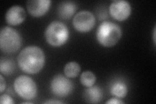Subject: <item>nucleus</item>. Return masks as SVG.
<instances>
[{"label":"nucleus","mask_w":156,"mask_h":104,"mask_svg":"<svg viewBox=\"0 0 156 104\" xmlns=\"http://www.w3.org/2000/svg\"><path fill=\"white\" fill-rule=\"evenodd\" d=\"M73 26L77 31L87 33L94 28L96 18L90 11L83 10L78 12L73 18Z\"/></svg>","instance_id":"nucleus-7"},{"label":"nucleus","mask_w":156,"mask_h":104,"mask_svg":"<svg viewBox=\"0 0 156 104\" xmlns=\"http://www.w3.org/2000/svg\"><path fill=\"white\" fill-rule=\"evenodd\" d=\"M128 86L123 81H115L110 88V93L112 96L119 98H123L128 95Z\"/></svg>","instance_id":"nucleus-13"},{"label":"nucleus","mask_w":156,"mask_h":104,"mask_svg":"<svg viewBox=\"0 0 156 104\" xmlns=\"http://www.w3.org/2000/svg\"><path fill=\"white\" fill-rule=\"evenodd\" d=\"M26 18L25 9L19 5H14L10 7L5 14V20L11 26H17L22 23Z\"/></svg>","instance_id":"nucleus-10"},{"label":"nucleus","mask_w":156,"mask_h":104,"mask_svg":"<svg viewBox=\"0 0 156 104\" xmlns=\"http://www.w3.org/2000/svg\"><path fill=\"white\" fill-rule=\"evenodd\" d=\"M44 103H50V104H58V103H63V102L62 101H60V100H47L46 102H44Z\"/></svg>","instance_id":"nucleus-20"},{"label":"nucleus","mask_w":156,"mask_h":104,"mask_svg":"<svg viewBox=\"0 0 156 104\" xmlns=\"http://www.w3.org/2000/svg\"><path fill=\"white\" fill-rule=\"evenodd\" d=\"M153 38H154V44H155V27L154 28V35H153Z\"/></svg>","instance_id":"nucleus-21"},{"label":"nucleus","mask_w":156,"mask_h":104,"mask_svg":"<svg viewBox=\"0 0 156 104\" xmlns=\"http://www.w3.org/2000/svg\"><path fill=\"white\" fill-rule=\"evenodd\" d=\"M109 13L116 20L124 21L130 16L131 6L125 0H115L109 5Z\"/></svg>","instance_id":"nucleus-8"},{"label":"nucleus","mask_w":156,"mask_h":104,"mask_svg":"<svg viewBox=\"0 0 156 104\" xmlns=\"http://www.w3.org/2000/svg\"><path fill=\"white\" fill-rule=\"evenodd\" d=\"M15 70V64L12 60L10 59H1L0 63V71L2 74L9 76L13 74Z\"/></svg>","instance_id":"nucleus-16"},{"label":"nucleus","mask_w":156,"mask_h":104,"mask_svg":"<svg viewBox=\"0 0 156 104\" xmlns=\"http://www.w3.org/2000/svg\"><path fill=\"white\" fill-rule=\"evenodd\" d=\"M22 103H26V104L29 103V104H32V103H33L31 102H22Z\"/></svg>","instance_id":"nucleus-22"},{"label":"nucleus","mask_w":156,"mask_h":104,"mask_svg":"<svg viewBox=\"0 0 156 104\" xmlns=\"http://www.w3.org/2000/svg\"><path fill=\"white\" fill-rule=\"evenodd\" d=\"M0 83H1V85H0V92L2 93L5 90L7 87L6 81L4 79L2 74L0 75Z\"/></svg>","instance_id":"nucleus-19"},{"label":"nucleus","mask_w":156,"mask_h":104,"mask_svg":"<svg viewBox=\"0 0 156 104\" xmlns=\"http://www.w3.org/2000/svg\"><path fill=\"white\" fill-rule=\"evenodd\" d=\"M51 5L50 0H29L27 2V9L34 17H41L49 11Z\"/></svg>","instance_id":"nucleus-9"},{"label":"nucleus","mask_w":156,"mask_h":104,"mask_svg":"<svg viewBox=\"0 0 156 104\" xmlns=\"http://www.w3.org/2000/svg\"><path fill=\"white\" fill-rule=\"evenodd\" d=\"M70 33L66 25L61 22H51L46 28L44 36L50 45L58 47L64 45L69 38Z\"/></svg>","instance_id":"nucleus-3"},{"label":"nucleus","mask_w":156,"mask_h":104,"mask_svg":"<svg viewBox=\"0 0 156 104\" xmlns=\"http://www.w3.org/2000/svg\"><path fill=\"white\" fill-rule=\"evenodd\" d=\"M103 96V92L98 86L93 85L87 87L83 93L84 99L87 103H98L100 102Z\"/></svg>","instance_id":"nucleus-11"},{"label":"nucleus","mask_w":156,"mask_h":104,"mask_svg":"<svg viewBox=\"0 0 156 104\" xmlns=\"http://www.w3.org/2000/svg\"><path fill=\"white\" fill-rule=\"evenodd\" d=\"M106 104H123L124 103V102H123L122 100H121L120 98H116V97H114L112 98L109 100H107L105 102Z\"/></svg>","instance_id":"nucleus-18"},{"label":"nucleus","mask_w":156,"mask_h":104,"mask_svg":"<svg viewBox=\"0 0 156 104\" xmlns=\"http://www.w3.org/2000/svg\"><path fill=\"white\" fill-rule=\"evenodd\" d=\"M96 81L95 74L87 70L83 72L80 76V82L83 85L86 87L93 86Z\"/></svg>","instance_id":"nucleus-15"},{"label":"nucleus","mask_w":156,"mask_h":104,"mask_svg":"<svg viewBox=\"0 0 156 104\" xmlns=\"http://www.w3.org/2000/svg\"><path fill=\"white\" fill-rule=\"evenodd\" d=\"M122 35V28L114 22H102L96 31V38L104 47H112L119 42Z\"/></svg>","instance_id":"nucleus-2"},{"label":"nucleus","mask_w":156,"mask_h":104,"mask_svg":"<svg viewBox=\"0 0 156 104\" xmlns=\"http://www.w3.org/2000/svg\"><path fill=\"white\" fill-rule=\"evenodd\" d=\"M77 10L76 4L70 1L61 2L58 7V14L59 16L65 20L70 18Z\"/></svg>","instance_id":"nucleus-12"},{"label":"nucleus","mask_w":156,"mask_h":104,"mask_svg":"<svg viewBox=\"0 0 156 104\" xmlns=\"http://www.w3.org/2000/svg\"><path fill=\"white\" fill-rule=\"evenodd\" d=\"M45 54L42 49L37 46H28L20 52L17 63L21 70L29 74L40 72L45 64Z\"/></svg>","instance_id":"nucleus-1"},{"label":"nucleus","mask_w":156,"mask_h":104,"mask_svg":"<svg viewBox=\"0 0 156 104\" xmlns=\"http://www.w3.org/2000/svg\"><path fill=\"white\" fill-rule=\"evenodd\" d=\"M81 71L80 64L76 61L68 62L64 67L65 75L68 78H74L79 75Z\"/></svg>","instance_id":"nucleus-14"},{"label":"nucleus","mask_w":156,"mask_h":104,"mask_svg":"<svg viewBox=\"0 0 156 104\" xmlns=\"http://www.w3.org/2000/svg\"><path fill=\"white\" fill-rule=\"evenodd\" d=\"M51 92L56 96L64 98L69 96L74 90V83L66 76L57 74L50 83Z\"/></svg>","instance_id":"nucleus-6"},{"label":"nucleus","mask_w":156,"mask_h":104,"mask_svg":"<svg viewBox=\"0 0 156 104\" xmlns=\"http://www.w3.org/2000/svg\"><path fill=\"white\" fill-rule=\"evenodd\" d=\"M22 38L19 32L11 27H4L0 31V49L5 53H14L20 48Z\"/></svg>","instance_id":"nucleus-4"},{"label":"nucleus","mask_w":156,"mask_h":104,"mask_svg":"<svg viewBox=\"0 0 156 104\" xmlns=\"http://www.w3.org/2000/svg\"><path fill=\"white\" fill-rule=\"evenodd\" d=\"M0 103L2 104H13L14 102L11 96L7 95V94H4L0 96Z\"/></svg>","instance_id":"nucleus-17"},{"label":"nucleus","mask_w":156,"mask_h":104,"mask_svg":"<svg viewBox=\"0 0 156 104\" xmlns=\"http://www.w3.org/2000/svg\"><path fill=\"white\" fill-rule=\"evenodd\" d=\"M14 88L17 95L25 100H33L38 93L37 84L33 79L25 75L17 77L14 81Z\"/></svg>","instance_id":"nucleus-5"}]
</instances>
